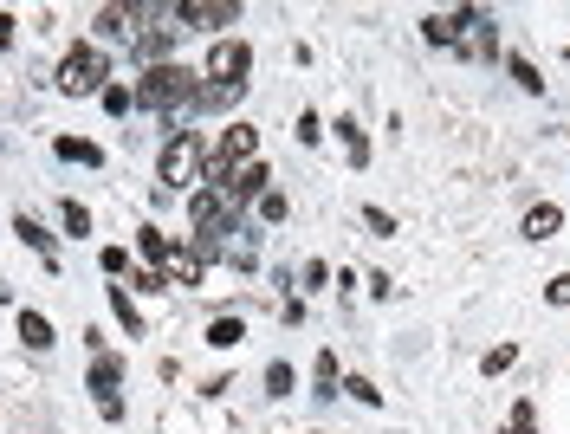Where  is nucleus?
I'll list each match as a JSON object with an SVG mask.
<instances>
[{
  "mask_svg": "<svg viewBox=\"0 0 570 434\" xmlns=\"http://www.w3.org/2000/svg\"><path fill=\"white\" fill-rule=\"evenodd\" d=\"M20 337H26V350H52V324L39 311H20Z\"/></svg>",
  "mask_w": 570,
  "mask_h": 434,
  "instance_id": "14",
  "label": "nucleus"
},
{
  "mask_svg": "<svg viewBox=\"0 0 570 434\" xmlns=\"http://www.w3.org/2000/svg\"><path fill=\"white\" fill-rule=\"evenodd\" d=\"M266 389H273V396H285V389H292V370H285V363H273V370H266Z\"/></svg>",
  "mask_w": 570,
  "mask_h": 434,
  "instance_id": "30",
  "label": "nucleus"
},
{
  "mask_svg": "<svg viewBox=\"0 0 570 434\" xmlns=\"http://www.w3.org/2000/svg\"><path fill=\"white\" fill-rule=\"evenodd\" d=\"M247 72H253V46L247 39H221V46L208 52V78L221 91H247Z\"/></svg>",
  "mask_w": 570,
  "mask_h": 434,
  "instance_id": "3",
  "label": "nucleus"
},
{
  "mask_svg": "<svg viewBox=\"0 0 570 434\" xmlns=\"http://www.w3.org/2000/svg\"><path fill=\"white\" fill-rule=\"evenodd\" d=\"M13 46V13H0V52Z\"/></svg>",
  "mask_w": 570,
  "mask_h": 434,
  "instance_id": "33",
  "label": "nucleus"
},
{
  "mask_svg": "<svg viewBox=\"0 0 570 434\" xmlns=\"http://www.w3.org/2000/svg\"><path fill=\"white\" fill-rule=\"evenodd\" d=\"M253 149H260V130H253V124H234V130H227V137H221V156H227V162L253 156Z\"/></svg>",
  "mask_w": 570,
  "mask_h": 434,
  "instance_id": "13",
  "label": "nucleus"
},
{
  "mask_svg": "<svg viewBox=\"0 0 570 434\" xmlns=\"http://www.w3.org/2000/svg\"><path fill=\"white\" fill-rule=\"evenodd\" d=\"M512 357H519V350H512V344H499V350H486V376H493V370H506V363Z\"/></svg>",
  "mask_w": 570,
  "mask_h": 434,
  "instance_id": "31",
  "label": "nucleus"
},
{
  "mask_svg": "<svg viewBox=\"0 0 570 434\" xmlns=\"http://www.w3.org/2000/svg\"><path fill=\"white\" fill-rule=\"evenodd\" d=\"M344 389H350V396H357V402H383V389H376V383H363V376H350Z\"/></svg>",
  "mask_w": 570,
  "mask_h": 434,
  "instance_id": "29",
  "label": "nucleus"
},
{
  "mask_svg": "<svg viewBox=\"0 0 570 434\" xmlns=\"http://www.w3.org/2000/svg\"><path fill=\"white\" fill-rule=\"evenodd\" d=\"M201 273H208L201 253H169L162 260V286H201Z\"/></svg>",
  "mask_w": 570,
  "mask_h": 434,
  "instance_id": "7",
  "label": "nucleus"
},
{
  "mask_svg": "<svg viewBox=\"0 0 570 434\" xmlns=\"http://www.w3.org/2000/svg\"><path fill=\"white\" fill-rule=\"evenodd\" d=\"M130 104H137V91H124V85H104V111H111V117H124Z\"/></svg>",
  "mask_w": 570,
  "mask_h": 434,
  "instance_id": "22",
  "label": "nucleus"
},
{
  "mask_svg": "<svg viewBox=\"0 0 570 434\" xmlns=\"http://www.w3.org/2000/svg\"><path fill=\"white\" fill-rule=\"evenodd\" d=\"M558 227H564V208H551V201H545V208H532V214H525V240H551Z\"/></svg>",
  "mask_w": 570,
  "mask_h": 434,
  "instance_id": "12",
  "label": "nucleus"
},
{
  "mask_svg": "<svg viewBox=\"0 0 570 434\" xmlns=\"http://www.w3.org/2000/svg\"><path fill=\"white\" fill-rule=\"evenodd\" d=\"M363 221H370V234H396V221H389V208H363Z\"/></svg>",
  "mask_w": 570,
  "mask_h": 434,
  "instance_id": "27",
  "label": "nucleus"
},
{
  "mask_svg": "<svg viewBox=\"0 0 570 434\" xmlns=\"http://www.w3.org/2000/svg\"><path fill=\"white\" fill-rule=\"evenodd\" d=\"M104 78H111V59H104L98 46H72L59 65V91H72V98H85V91H104Z\"/></svg>",
  "mask_w": 570,
  "mask_h": 434,
  "instance_id": "2",
  "label": "nucleus"
},
{
  "mask_svg": "<svg viewBox=\"0 0 570 434\" xmlns=\"http://www.w3.org/2000/svg\"><path fill=\"white\" fill-rule=\"evenodd\" d=\"M98 266H104V273L117 279V273H124V266H130V253H124V247H104V260H98Z\"/></svg>",
  "mask_w": 570,
  "mask_h": 434,
  "instance_id": "28",
  "label": "nucleus"
},
{
  "mask_svg": "<svg viewBox=\"0 0 570 434\" xmlns=\"http://www.w3.org/2000/svg\"><path fill=\"white\" fill-rule=\"evenodd\" d=\"M156 175H162V188H169V195H175L182 182H195V175H201V149H195V137H188V130H182V137H175L169 149H162Z\"/></svg>",
  "mask_w": 570,
  "mask_h": 434,
  "instance_id": "4",
  "label": "nucleus"
},
{
  "mask_svg": "<svg viewBox=\"0 0 570 434\" xmlns=\"http://www.w3.org/2000/svg\"><path fill=\"white\" fill-rule=\"evenodd\" d=\"M13 234H20V240H26V247H33L46 266H59V253H52V234H46L39 221H26V214H20V221H13Z\"/></svg>",
  "mask_w": 570,
  "mask_h": 434,
  "instance_id": "11",
  "label": "nucleus"
},
{
  "mask_svg": "<svg viewBox=\"0 0 570 434\" xmlns=\"http://www.w3.org/2000/svg\"><path fill=\"white\" fill-rule=\"evenodd\" d=\"M260 221H285V195L266 188V195H260Z\"/></svg>",
  "mask_w": 570,
  "mask_h": 434,
  "instance_id": "25",
  "label": "nucleus"
},
{
  "mask_svg": "<svg viewBox=\"0 0 570 434\" xmlns=\"http://www.w3.org/2000/svg\"><path fill=\"white\" fill-rule=\"evenodd\" d=\"M512 78H519L525 91H545V78H538V65H532V59H512Z\"/></svg>",
  "mask_w": 570,
  "mask_h": 434,
  "instance_id": "24",
  "label": "nucleus"
},
{
  "mask_svg": "<svg viewBox=\"0 0 570 434\" xmlns=\"http://www.w3.org/2000/svg\"><path fill=\"white\" fill-rule=\"evenodd\" d=\"M117 383H124V363H117V357H98V363H91V389H98V402H111Z\"/></svg>",
  "mask_w": 570,
  "mask_h": 434,
  "instance_id": "10",
  "label": "nucleus"
},
{
  "mask_svg": "<svg viewBox=\"0 0 570 434\" xmlns=\"http://www.w3.org/2000/svg\"><path fill=\"white\" fill-rule=\"evenodd\" d=\"M52 149H59L65 162H104V149H98V143H78V137H59Z\"/></svg>",
  "mask_w": 570,
  "mask_h": 434,
  "instance_id": "19",
  "label": "nucleus"
},
{
  "mask_svg": "<svg viewBox=\"0 0 570 434\" xmlns=\"http://www.w3.org/2000/svg\"><path fill=\"white\" fill-rule=\"evenodd\" d=\"M311 383H318L311 396H324V402L337 396V350H324V357H318V370H311Z\"/></svg>",
  "mask_w": 570,
  "mask_h": 434,
  "instance_id": "15",
  "label": "nucleus"
},
{
  "mask_svg": "<svg viewBox=\"0 0 570 434\" xmlns=\"http://www.w3.org/2000/svg\"><path fill=\"white\" fill-rule=\"evenodd\" d=\"M111 311L124 318V331H130V337H143V318H137V305H130V292H124V286H111Z\"/></svg>",
  "mask_w": 570,
  "mask_h": 434,
  "instance_id": "18",
  "label": "nucleus"
},
{
  "mask_svg": "<svg viewBox=\"0 0 570 434\" xmlns=\"http://www.w3.org/2000/svg\"><path fill=\"white\" fill-rule=\"evenodd\" d=\"M137 104L143 111H195V104H208V85H201L188 65H149L143 85H137Z\"/></svg>",
  "mask_w": 570,
  "mask_h": 434,
  "instance_id": "1",
  "label": "nucleus"
},
{
  "mask_svg": "<svg viewBox=\"0 0 570 434\" xmlns=\"http://www.w3.org/2000/svg\"><path fill=\"white\" fill-rule=\"evenodd\" d=\"M493 46H499V39H493V20H486V13H473V26L460 33V52H467V59H493Z\"/></svg>",
  "mask_w": 570,
  "mask_h": 434,
  "instance_id": "8",
  "label": "nucleus"
},
{
  "mask_svg": "<svg viewBox=\"0 0 570 434\" xmlns=\"http://www.w3.org/2000/svg\"><path fill=\"white\" fill-rule=\"evenodd\" d=\"M240 337H247V324H240V318H214V324H208V344H214V350H234Z\"/></svg>",
  "mask_w": 570,
  "mask_h": 434,
  "instance_id": "17",
  "label": "nucleus"
},
{
  "mask_svg": "<svg viewBox=\"0 0 570 434\" xmlns=\"http://www.w3.org/2000/svg\"><path fill=\"white\" fill-rule=\"evenodd\" d=\"M337 137H344V156H350V169H363V162H370V143H363V130L350 124V117L337 124Z\"/></svg>",
  "mask_w": 570,
  "mask_h": 434,
  "instance_id": "16",
  "label": "nucleus"
},
{
  "mask_svg": "<svg viewBox=\"0 0 570 434\" xmlns=\"http://www.w3.org/2000/svg\"><path fill=\"white\" fill-rule=\"evenodd\" d=\"M169 26H156V33H137V52H143V59H162V52H169Z\"/></svg>",
  "mask_w": 570,
  "mask_h": 434,
  "instance_id": "21",
  "label": "nucleus"
},
{
  "mask_svg": "<svg viewBox=\"0 0 570 434\" xmlns=\"http://www.w3.org/2000/svg\"><path fill=\"white\" fill-rule=\"evenodd\" d=\"M175 20H182V26H201V33H221V26L240 20V7H234V0H182V7H175Z\"/></svg>",
  "mask_w": 570,
  "mask_h": 434,
  "instance_id": "5",
  "label": "nucleus"
},
{
  "mask_svg": "<svg viewBox=\"0 0 570 434\" xmlns=\"http://www.w3.org/2000/svg\"><path fill=\"white\" fill-rule=\"evenodd\" d=\"M545 292H551V305H570V273H558V279H551Z\"/></svg>",
  "mask_w": 570,
  "mask_h": 434,
  "instance_id": "32",
  "label": "nucleus"
},
{
  "mask_svg": "<svg viewBox=\"0 0 570 434\" xmlns=\"http://www.w3.org/2000/svg\"><path fill=\"white\" fill-rule=\"evenodd\" d=\"M266 182H273V175H266V162H247V169L227 182V195H234V201H260V195H266Z\"/></svg>",
  "mask_w": 570,
  "mask_h": 434,
  "instance_id": "9",
  "label": "nucleus"
},
{
  "mask_svg": "<svg viewBox=\"0 0 570 434\" xmlns=\"http://www.w3.org/2000/svg\"><path fill=\"white\" fill-rule=\"evenodd\" d=\"M137 247L149 253V260H169V253H175V247H169V234H162V227H143V234H137Z\"/></svg>",
  "mask_w": 570,
  "mask_h": 434,
  "instance_id": "20",
  "label": "nucleus"
},
{
  "mask_svg": "<svg viewBox=\"0 0 570 434\" xmlns=\"http://www.w3.org/2000/svg\"><path fill=\"white\" fill-rule=\"evenodd\" d=\"M532 428H538V409H532V402H519L512 422H506V434H532Z\"/></svg>",
  "mask_w": 570,
  "mask_h": 434,
  "instance_id": "23",
  "label": "nucleus"
},
{
  "mask_svg": "<svg viewBox=\"0 0 570 434\" xmlns=\"http://www.w3.org/2000/svg\"><path fill=\"white\" fill-rule=\"evenodd\" d=\"M65 227H72V234H91V214L78 208V201H65Z\"/></svg>",
  "mask_w": 570,
  "mask_h": 434,
  "instance_id": "26",
  "label": "nucleus"
},
{
  "mask_svg": "<svg viewBox=\"0 0 570 434\" xmlns=\"http://www.w3.org/2000/svg\"><path fill=\"white\" fill-rule=\"evenodd\" d=\"M473 13H480V7H454V13H428V20H422V33L434 39V46H460V33H467V26H473Z\"/></svg>",
  "mask_w": 570,
  "mask_h": 434,
  "instance_id": "6",
  "label": "nucleus"
}]
</instances>
